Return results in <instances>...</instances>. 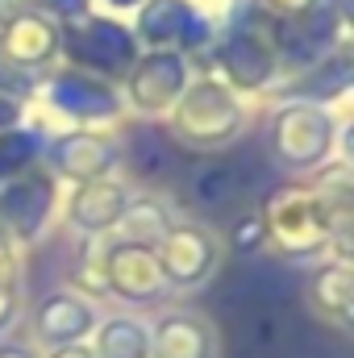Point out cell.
Instances as JSON below:
<instances>
[{"label":"cell","mask_w":354,"mask_h":358,"mask_svg":"<svg viewBox=\"0 0 354 358\" xmlns=\"http://www.w3.org/2000/svg\"><path fill=\"white\" fill-rule=\"evenodd\" d=\"M155 259L167 279V292H196L221 267V238L196 217H176L155 242Z\"/></svg>","instance_id":"30bf717a"},{"label":"cell","mask_w":354,"mask_h":358,"mask_svg":"<svg viewBox=\"0 0 354 358\" xmlns=\"http://www.w3.org/2000/svg\"><path fill=\"white\" fill-rule=\"evenodd\" d=\"M163 125H167V138L176 146L213 155V150L234 146L246 134L250 100L238 96L229 84H221L213 71H196L187 80L183 96L171 104V113L163 117Z\"/></svg>","instance_id":"6da1fadb"},{"label":"cell","mask_w":354,"mask_h":358,"mask_svg":"<svg viewBox=\"0 0 354 358\" xmlns=\"http://www.w3.org/2000/svg\"><path fill=\"white\" fill-rule=\"evenodd\" d=\"M267 246L288 263H321L334 246V221L304 179H283L271 187L259 208Z\"/></svg>","instance_id":"3957f363"},{"label":"cell","mask_w":354,"mask_h":358,"mask_svg":"<svg viewBox=\"0 0 354 358\" xmlns=\"http://www.w3.org/2000/svg\"><path fill=\"white\" fill-rule=\"evenodd\" d=\"M34 13H42V17H50L55 25H76V21H84L88 13H96V4L92 0H25Z\"/></svg>","instance_id":"7402d4cb"},{"label":"cell","mask_w":354,"mask_h":358,"mask_svg":"<svg viewBox=\"0 0 354 358\" xmlns=\"http://www.w3.org/2000/svg\"><path fill=\"white\" fill-rule=\"evenodd\" d=\"M342 113L309 100H275L267 117V155L292 179L313 176L321 163L342 155Z\"/></svg>","instance_id":"7a4b0ae2"},{"label":"cell","mask_w":354,"mask_h":358,"mask_svg":"<svg viewBox=\"0 0 354 358\" xmlns=\"http://www.w3.org/2000/svg\"><path fill=\"white\" fill-rule=\"evenodd\" d=\"M229 246H234L238 255H255V250H263L267 246V229H263V221H259V213H246V217L234 221V229H229Z\"/></svg>","instance_id":"603a6c76"},{"label":"cell","mask_w":354,"mask_h":358,"mask_svg":"<svg viewBox=\"0 0 354 358\" xmlns=\"http://www.w3.org/2000/svg\"><path fill=\"white\" fill-rule=\"evenodd\" d=\"M196 76V67L179 55V50H142L129 71L117 80L125 117H142V121H163L171 113L187 80Z\"/></svg>","instance_id":"ba28073f"},{"label":"cell","mask_w":354,"mask_h":358,"mask_svg":"<svg viewBox=\"0 0 354 358\" xmlns=\"http://www.w3.org/2000/svg\"><path fill=\"white\" fill-rule=\"evenodd\" d=\"M46 358H96V355H92L88 346L80 342V346H55V350H50Z\"/></svg>","instance_id":"83f0119b"},{"label":"cell","mask_w":354,"mask_h":358,"mask_svg":"<svg viewBox=\"0 0 354 358\" xmlns=\"http://www.w3.org/2000/svg\"><path fill=\"white\" fill-rule=\"evenodd\" d=\"M50 129H71V125H84V129H117L125 121V104H121V92L113 80H100L88 71H76L67 63L50 67L38 92H34V104H29Z\"/></svg>","instance_id":"277c9868"},{"label":"cell","mask_w":354,"mask_h":358,"mask_svg":"<svg viewBox=\"0 0 354 358\" xmlns=\"http://www.w3.org/2000/svg\"><path fill=\"white\" fill-rule=\"evenodd\" d=\"M96 358H150V325L134 313H117L96 321L92 346Z\"/></svg>","instance_id":"d6986e66"},{"label":"cell","mask_w":354,"mask_h":358,"mask_svg":"<svg viewBox=\"0 0 354 358\" xmlns=\"http://www.w3.org/2000/svg\"><path fill=\"white\" fill-rule=\"evenodd\" d=\"M150 358H217V334L200 313L171 308L150 325Z\"/></svg>","instance_id":"2e32d148"},{"label":"cell","mask_w":354,"mask_h":358,"mask_svg":"<svg viewBox=\"0 0 354 358\" xmlns=\"http://www.w3.org/2000/svg\"><path fill=\"white\" fill-rule=\"evenodd\" d=\"M129 29L142 50H179L196 67L217 42L221 13L208 8V0H142Z\"/></svg>","instance_id":"5b68a950"},{"label":"cell","mask_w":354,"mask_h":358,"mask_svg":"<svg viewBox=\"0 0 354 358\" xmlns=\"http://www.w3.org/2000/svg\"><path fill=\"white\" fill-rule=\"evenodd\" d=\"M0 46L8 50V59L29 71L34 80H42L50 67H59V50H63V25H55L50 17L21 8L13 21L0 25Z\"/></svg>","instance_id":"4fadbf2b"},{"label":"cell","mask_w":354,"mask_h":358,"mask_svg":"<svg viewBox=\"0 0 354 358\" xmlns=\"http://www.w3.org/2000/svg\"><path fill=\"white\" fill-rule=\"evenodd\" d=\"M59 196H63V183L42 163L29 167L25 176L0 183V229L17 246H34L59 221Z\"/></svg>","instance_id":"8fae6325"},{"label":"cell","mask_w":354,"mask_h":358,"mask_svg":"<svg viewBox=\"0 0 354 358\" xmlns=\"http://www.w3.org/2000/svg\"><path fill=\"white\" fill-rule=\"evenodd\" d=\"M0 358H38L29 346H0Z\"/></svg>","instance_id":"f546056e"},{"label":"cell","mask_w":354,"mask_h":358,"mask_svg":"<svg viewBox=\"0 0 354 358\" xmlns=\"http://www.w3.org/2000/svg\"><path fill=\"white\" fill-rule=\"evenodd\" d=\"M21 279H25V246H17L0 229V334L21 317Z\"/></svg>","instance_id":"44dd1931"},{"label":"cell","mask_w":354,"mask_h":358,"mask_svg":"<svg viewBox=\"0 0 354 358\" xmlns=\"http://www.w3.org/2000/svg\"><path fill=\"white\" fill-rule=\"evenodd\" d=\"M354 88V63H351V46H338L330 55H321L313 67L279 80L267 92V100H309V104H330L338 108Z\"/></svg>","instance_id":"5bb4252c"},{"label":"cell","mask_w":354,"mask_h":358,"mask_svg":"<svg viewBox=\"0 0 354 358\" xmlns=\"http://www.w3.org/2000/svg\"><path fill=\"white\" fill-rule=\"evenodd\" d=\"M250 4H259L267 13H275V17H296L300 8H309L313 0H250Z\"/></svg>","instance_id":"484cf974"},{"label":"cell","mask_w":354,"mask_h":358,"mask_svg":"<svg viewBox=\"0 0 354 358\" xmlns=\"http://www.w3.org/2000/svg\"><path fill=\"white\" fill-rule=\"evenodd\" d=\"M96 304L80 292H50L42 296V304L34 308L29 325H34V338L42 346H80L88 342V334L96 329Z\"/></svg>","instance_id":"9a60e30c"},{"label":"cell","mask_w":354,"mask_h":358,"mask_svg":"<svg viewBox=\"0 0 354 358\" xmlns=\"http://www.w3.org/2000/svg\"><path fill=\"white\" fill-rule=\"evenodd\" d=\"M50 138V125L29 108V117L13 129H0V183L25 176L29 167L42 163V146Z\"/></svg>","instance_id":"ac0fdd59"},{"label":"cell","mask_w":354,"mask_h":358,"mask_svg":"<svg viewBox=\"0 0 354 358\" xmlns=\"http://www.w3.org/2000/svg\"><path fill=\"white\" fill-rule=\"evenodd\" d=\"M309 304L313 313L334 325V329H351V313H354V271L351 259H321L313 279H309Z\"/></svg>","instance_id":"e0dca14e"},{"label":"cell","mask_w":354,"mask_h":358,"mask_svg":"<svg viewBox=\"0 0 354 358\" xmlns=\"http://www.w3.org/2000/svg\"><path fill=\"white\" fill-rule=\"evenodd\" d=\"M88 255L104 300L155 304L159 296H167V279L159 271L155 246H138V242H121V238H96V242H88Z\"/></svg>","instance_id":"52a82bcc"},{"label":"cell","mask_w":354,"mask_h":358,"mask_svg":"<svg viewBox=\"0 0 354 358\" xmlns=\"http://www.w3.org/2000/svg\"><path fill=\"white\" fill-rule=\"evenodd\" d=\"M25 117H29V100L0 92V129H13V125H21Z\"/></svg>","instance_id":"d4e9b609"},{"label":"cell","mask_w":354,"mask_h":358,"mask_svg":"<svg viewBox=\"0 0 354 358\" xmlns=\"http://www.w3.org/2000/svg\"><path fill=\"white\" fill-rule=\"evenodd\" d=\"M100 13H113V17H134V8L142 4V0H92Z\"/></svg>","instance_id":"4316f807"},{"label":"cell","mask_w":354,"mask_h":358,"mask_svg":"<svg viewBox=\"0 0 354 358\" xmlns=\"http://www.w3.org/2000/svg\"><path fill=\"white\" fill-rule=\"evenodd\" d=\"M0 92L21 96V100H29V104H34V92H38V80H34L29 71H21V67L8 59V50H4V46H0Z\"/></svg>","instance_id":"cb8c5ba5"},{"label":"cell","mask_w":354,"mask_h":358,"mask_svg":"<svg viewBox=\"0 0 354 358\" xmlns=\"http://www.w3.org/2000/svg\"><path fill=\"white\" fill-rule=\"evenodd\" d=\"M21 8H29V4H25V0H0V25H4V21H13Z\"/></svg>","instance_id":"f1b7e54d"},{"label":"cell","mask_w":354,"mask_h":358,"mask_svg":"<svg viewBox=\"0 0 354 358\" xmlns=\"http://www.w3.org/2000/svg\"><path fill=\"white\" fill-rule=\"evenodd\" d=\"M171 221H176V208H171L163 196H155V192H134L129 208L121 213V221H117V229H113L108 238L138 242V246H155V242L167 234Z\"/></svg>","instance_id":"ffe728a7"},{"label":"cell","mask_w":354,"mask_h":358,"mask_svg":"<svg viewBox=\"0 0 354 358\" xmlns=\"http://www.w3.org/2000/svg\"><path fill=\"white\" fill-rule=\"evenodd\" d=\"M42 167L67 183H88V179L121 176V125L117 129H50L42 146Z\"/></svg>","instance_id":"9c48e42d"},{"label":"cell","mask_w":354,"mask_h":358,"mask_svg":"<svg viewBox=\"0 0 354 358\" xmlns=\"http://www.w3.org/2000/svg\"><path fill=\"white\" fill-rule=\"evenodd\" d=\"M134 183L125 176H108V179H88V183H67L59 196V221L80 234V238H108L121 221V213L134 200Z\"/></svg>","instance_id":"7c38bea8"},{"label":"cell","mask_w":354,"mask_h":358,"mask_svg":"<svg viewBox=\"0 0 354 358\" xmlns=\"http://www.w3.org/2000/svg\"><path fill=\"white\" fill-rule=\"evenodd\" d=\"M138 55H142V46H138V38L129 29V17H113V13H100L96 8L84 21H76V25L63 29L59 63L117 84Z\"/></svg>","instance_id":"8992f818"}]
</instances>
